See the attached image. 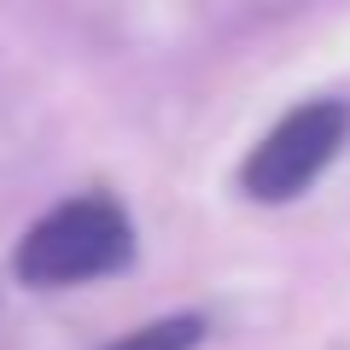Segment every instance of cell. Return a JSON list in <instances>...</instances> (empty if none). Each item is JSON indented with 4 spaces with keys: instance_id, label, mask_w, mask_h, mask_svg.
I'll return each mask as SVG.
<instances>
[{
    "instance_id": "obj_1",
    "label": "cell",
    "mask_w": 350,
    "mask_h": 350,
    "mask_svg": "<svg viewBox=\"0 0 350 350\" xmlns=\"http://www.w3.org/2000/svg\"><path fill=\"white\" fill-rule=\"evenodd\" d=\"M129 251H135V234H129V216L111 199H70L24 234L18 275L29 286H76V280L123 269Z\"/></svg>"
},
{
    "instance_id": "obj_3",
    "label": "cell",
    "mask_w": 350,
    "mask_h": 350,
    "mask_svg": "<svg viewBox=\"0 0 350 350\" xmlns=\"http://www.w3.org/2000/svg\"><path fill=\"white\" fill-rule=\"evenodd\" d=\"M199 338H204L199 315H170V321H146L140 333L117 338V345H105V350H193Z\"/></svg>"
},
{
    "instance_id": "obj_2",
    "label": "cell",
    "mask_w": 350,
    "mask_h": 350,
    "mask_svg": "<svg viewBox=\"0 0 350 350\" xmlns=\"http://www.w3.org/2000/svg\"><path fill=\"white\" fill-rule=\"evenodd\" d=\"M345 135H350V111L338 100H310L298 111H286L257 140V152L245 158V193L262 204L298 199L315 175L338 158Z\"/></svg>"
}]
</instances>
